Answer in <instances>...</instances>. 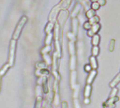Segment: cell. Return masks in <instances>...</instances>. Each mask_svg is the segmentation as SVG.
I'll return each mask as SVG.
<instances>
[{"instance_id": "1", "label": "cell", "mask_w": 120, "mask_h": 108, "mask_svg": "<svg viewBox=\"0 0 120 108\" xmlns=\"http://www.w3.org/2000/svg\"><path fill=\"white\" fill-rule=\"evenodd\" d=\"M27 17H26V16H23V17H22V18H21L20 20L19 21L18 25H17L16 27H15V32H14V33H13V37L14 39H18L19 35H20V32H21V30H22V28L23 27L26 21H27Z\"/></svg>"}, {"instance_id": "2", "label": "cell", "mask_w": 120, "mask_h": 108, "mask_svg": "<svg viewBox=\"0 0 120 108\" xmlns=\"http://www.w3.org/2000/svg\"><path fill=\"white\" fill-rule=\"evenodd\" d=\"M101 25L97 22V23H94L92 25L91 28L90 30H89V31L87 32V34L89 37H93L94 34H97V32L101 30Z\"/></svg>"}, {"instance_id": "3", "label": "cell", "mask_w": 120, "mask_h": 108, "mask_svg": "<svg viewBox=\"0 0 120 108\" xmlns=\"http://www.w3.org/2000/svg\"><path fill=\"white\" fill-rule=\"evenodd\" d=\"M15 48V40H12L11 41V44H10V59H9V60H10L11 65H12L13 63Z\"/></svg>"}, {"instance_id": "4", "label": "cell", "mask_w": 120, "mask_h": 108, "mask_svg": "<svg viewBox=\"0 0 120 108\" xmlns=\"http://www.w3.org/2000/svg\"><path fill=\"white\" fill-rule=\"evenodd\" d=\"M120 100V98L118 96H115V97H111V98H109V99L103 103V107L104 108H108V107H110V106H112L113 105H115V103L117 101H119Z\"/></svg>"}, {"instance_id": "5", "label": "cell", "mask_w": 120, "mask_h": 108, "mask_svg": "<svg viewBox=\"0 0 120 108\" xmlns=\"http://www.w3.org/2000/svg\"><path fill=\"white\" fill-rule=\"evenodd\" d=\"M96 74H97V71H96V70H91V71L90 72V73H89L88 77H87L86 84H92V82H94V79H95Z\"/></svg>"}, {"instance_id": "6", "label": "cell", "mask_w": 120, "mask_h": 108, "mask_svg": "<svg viewBox=\"0 0 120 108\" xmlns=\"http://www.w3.org/2000/svg\"><path fill=\"white\" fill-rule=\"evenodd\" d=\"M89 61H90V65L92 67L93 70H96L98 68V62H97V59L96 58V56H91L89 58Z\"/></svg>"}, {"instance_id": "7", "label": "cell", "mask_w": 120, "mask_h": 108, "mask_svg": "<svg viewBox=\"0 0 120 108\" xmlns=\"http://www.w3.org/2000/svg\"><path fill=\"white\" fill-rule=\"evenodd\" d=\"M91 90H92V87H91V84H87L85 86V88H84V98H89L91 96Z\"/></svg>"}, {"instance_id": "8", "label": "cell", "mask_w": 120, "mask_h": 108, "mask_svg": "<svg viewBox=\"0 0 120 108\" xmlns=\"http://www.w3.org/2000/svg\"><path fill=\"white\" fill-rule=\"evenodd\" d=\"M120 82V73H119L112 80V82L110 83V87L111 88H114L116 87V86Z\"/></svg>"}, {"instance_id": "9", "label": "cell", "mask_w": 120, "mask_h": 108, "mask_svg": "<svg viewBox=\"0 0 120 108\" xmlns=\"http://www.w3.org/2000/svg\"><path fill=\"white\" fill-rule=\"evenodd\" d=\"M100 40H101V37L98 34H96L93 36V39H92V44L94 46H98L99 43H100Z\"/></svg>"}, {"instance_id": "10", "label": "cell", "mask_w": 120, "mask_h": 108, "mask_svg": "<svg viewBox=\"0 0 120 108\" xmlns=\"http://www.w3.org/2000/svg\"><path fill=\"white\" fill-rule=\"evenodd\" d=\"M95 14H96V12H95V10H94V9H90V10H89L86 13V17L89 18V19H90V18H91L92 17H94V15H95Z\"/></svg>"}, {"instance_id": "11", "label": "cell", "mask_w": 120, "mask_h": 108, "mask_svg": "<svg viewBox=\"0 0 120 108\" xmlns=\"http://www.w3.org/2000/svg\"><path fill=\"white\" fill-rule=\"evenodd\" d=\"M99 20H100V18H99L98 16H97V15H95L94 17H92L91 18L89 19V22H90L91 25H93V24H94V23L98 22Z\"/></svg>"}, {"instance_id": "12", "label": "cell", "mask_w": 120, "mask_h": 108, "mask_svg": "<svg viewBox=\"0 0 120 108\" xmlns=\"http://www.w3.org/2000/svg\"><path fill=\"white\" fill-rule=\"evenodd\" d=\"M115 39H112L110 40V43L109 45V51L110 52H113V51L115 50Z\"/></svg>"}, {"instance_id": "13", "label": "cell", "mask_w": 120, "mask_h": 108, "mask_svg": "<svg viewBox=\"0 0 120 108\" xmlns=\"http://www.w3.org/2000/svg\"><path fill=\"white\" fill-rule=\"evenodd\" d=\"M99 51H100V49H99L98 46H94L92 48V55L94 56H97L99 54Z\"/></svg>"}, {"instance_id": "14", "label": "cell", "mask_w": 120, "mask_h": 108, "mask_svg": "<svg viewBox=\"0 0 120 108\" xmlns=\"http://www.w3.org/2000/svg\"><path fill=\"white\" fill-rule=\"evenodd\" d=\"M117 93H118V89H117V88H116V87L112 88V90L111 93H110V98L116 96V95H117Z\"/></svg>"}, {"instance_id": "15", "label": "cell", "mask_w": 120, "mask_h": 108, "mask_svg": "<svg viewBox=\"0 0 120 108\" xmlns=\"http://www.w3.org/2000/svg\"><path fill=\"white\" fill-rule=\"evenodd\" d=\"M91 8L94 10H98L100 8V4L96 1V2H93V4H91Z\"/></svg>"}, {"instance_id": "16", "label": "cell", "mask_w": 120, "mask_h": 108, "mask_svg": "<svg viewBox=\"0 0 120 108\" xmlns=\"http://www.w3.org/2000/svg\"><path fill=\"white\" fill-rule=\"evenodd\" d=\"M91 26H92V25L89 22V21H88V22H84V28L85 29V30H90L91 28Z\"/></svg>"}, {"instance_id": "17", "label": "cell", "mask_w": 120, "mask_h": 108, "mask_svg": "<svg viewBox=\"0 0 120 108\" xmlns=\"http://www.w3.org/2000/svg\"><path fill=\"white\" fill-rule=\"evenodd\" d=\"M74 107L75 108H82L80 106L79 103V101L77 98H75V100H74Z\"/></svg>"}, {"instance_id": "18", "label": "cell", "mask_w": 120, "mask_h": 108, "mask_svg": "<svg viewBox=\"0 0 120 108\" xmlns=\"http://www.w3.org/2000/svg\"><path fill=\"white\" fill-rule=\"evenodd\" d=\"M84 70L86 72H91L92 70V67H91V65H86L84 66Z\"/></svg>"}, {"instance_id": "19", "label": "cell", "mask_w": 120, "mask_h": 108, "mask_svg": "<svg viewBox=\"0 0 120 108\" xmlns=\"http://www.w3.org/2000/svg\"><path fill=\"white\" fill-rule=\"evenodd\" d=\"M79 86H77V88L75 87V93H74V98H77L78 97V95H79Z\"/></svg>"}, {"instance_id": "20", "label": "cell", "mask_w": 120, "mask_h": 108, "mask_svg": "<svg viewBox=\"0 0 120 108\" xmlns=\"http://www.w3.org/2000/svg\"><path fill=\"white\" fill-rule=\"evenodd\" d=\"M98 3L100 4V6H104L106 4L105 0H98Z\"/></svg>"}, {"instance_id": "21", "label": "cell", "mask_w": 120, "mask_h": 108, "mask_svg": "<svg viewBox=\"0 0 120 108\" xmlns=\"http://www.w3.org/2000/svg\"><path fill=\"white\" fill-rule=\"evenodd\" d=\"M62 108H68V103L66 101H63L62 103Z\"/></svg>"}, {"instance_id": "22", "label": "cell", "mask_w": 120, "mask_h": 108, "mask_svg": "<svg viewBox=\"0 0 120 108\" xmlns=\"http://www.w3.org/2000/svg\"><path fill=\"white\" fill-rule=\"evenodd\" d=\"M84 104H86V105H89V104L90 103V100H89V98H85V99H84Z\"/></svg>"}, {"instance_id": "23", "label": "cell", "mask_w": 120, "mask_h": 108, "mask_svg": "<svg viewBox=\"0 0 120 108\" xmlns=\"http://www.w3.org/2000/svg\"><path fill=\"white\" fill-rule=\"evenodd\" d=\"M115 108V105H112V106H110V107H108V108Z\"/></svg>"}, {"instance_id": "24", "label": "cell", "mask_w": 120, "mask_h": 108, "mask_svg": "<svg viewBox=\"0 0 120 108\" xmlns=\"http://www.w3.org/2000/svg\"><path fill=\"white\" fill-rule=\"evenodd\" d=\"M91 1H92V2H96V1H98V0H91Z\"/></svg>"}]
</instances>
